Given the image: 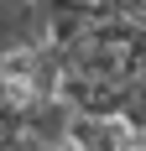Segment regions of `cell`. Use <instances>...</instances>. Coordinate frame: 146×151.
<instances>
[{
	"label": "cell",
	"instance_id": "obj_1",
	"mask_svg": "<svg viewBox=\"0 0 146 151\" xmlns=\"http://www.w3.org/2000/svg\"><path fill=\"white\" fill-rule=\"evenodd\" d=\"M52 99H63V52L52 42L0 58V125L5 130H21Z\"/></svg>",
	"mask_w": 146,
	"mask_h": 151
},
{
	"label": "cell",
	"instance_id": "obj_2",
	"mask_svg": "<svg viewBox=\"0 0 146 151\" xmlns=\"http://www.w3.org/2000/svg\"><path fill=\"white\" fill-rule=\"evenodd\" d=\"M0 5H16V0H0Z\"/></svg>",
	"mask_w": 146,
	"mask_h": 151
}]
</instances>
